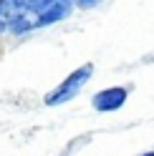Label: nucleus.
Returning a JSON list of instances; mask_svg holds the SVG:
<instances>
[{
	"label": "nucleus",
	"instance_id": "nucleus-1",
	"mask_svg": "<svg viewBox=\"0 0 154 156\" xmlns=\"http://www.w3.org/2000/svg\"><path fill=\"white\" fill-rule=\"evenodd\" d=\"M91 76H94V66H91V63L79 66L73 73H68V76H66V78H63L58 86H56L51 93H46L43 103H46V106H61V103L73 101L76 96L81 93V88H83L86 83H89V78H91Z\"/></svg>",
	"mask_w": 154,
	"mask_h": 156
},
{
	"label": "nucleus",
	"instance_id": "nucleus-2",
	"mask_svg": "<svg viewBox=\"0 0 154 156\" xmlns=\"http://www.w3.org/2000/svg\"><path fill=\"white\" fill-rule=\"evenodd\" d=\"M129 98V91L124 86H111V88H104L99 93H94L91 106L101 113H111V111H119Z\"/></svg>",
	"mask_w": 154,
	"mask_h": 156
},
{
	"label": "nucleus",
	"instance_id": "nucleus-3",
	"mask_svg": "<svg viewBox=\"0 0 154 156\" xmlns=\"http://www.w3.org/2000/svg\"><path fill=\"white\" fill-rule=\"evenodd\" d=\"M73 10V3H53L43 15L35 18V28H46V25H53V23H61L71 15Z\"/></svg>",
	"mask_w": 154,
	"mask_h": 156
},
{
	"label": "nucleus",
	"instance_id": "nucleus-4",
	"mask_svg": "<svg viewBox=\"0 0 154 156\" xmlns=\"http://www.w3.org/2000/svg\"><path fill=\"white\" fill-rule=\"evenodd\" d=\"M23 15H28L25 0H0V20L5 23V28L10 25L13 20L23 18Z\"/></svg>",
	"mask_w": 154,
	"mask_h": 156
},
{
	"label": "nucleus",
	"instance_id": "nucleus-5",
	"mask_svg": "<svg viewBox=\"0 0 154 156\" xmlns=\"http://www.w3.org/2000/svg\"><path fill=\"white\" fill-rule=\"evenodd\" d=\"M5 30H10L13 35H25V33L35 30V20H33L31 15H23V18H18V20H13Z\"/></svg>",
	"mask_w": 154,
	"mask_h": 156
},
{
	"label": "nucleus",
	"instance_id": "nucleus-6",
	"mask_svg": "<svg viewBox=\"0 0 154 156\" xmlns=\"http://www.w3.org/2000/svg\"><path fill=\"white\" fill-rule=\"evenodd\" d=\"M51 5H53V0H25V10H28V15H31L33 20L38 15H43Z\"/></svg>",
	"mask_w": 154,
	"mask_h": 156
},
{
	"label": "nucleus",
	"instance_id": "nucleus-7",
	"mask_svg": "<svg viewBox=\"0 0 154 156\" xmlns=\"http://www.w3.org/2000/svg\"><path fill=\"white\" fill-rule=\"evenodd\" d=\"M76 5H79V8H83V10H91V8H96V5H99V0H76Z\"/></svg>",
	"mask_w": 154,
	"mask_h": 156
},
{
	"label": "nucleus",
	"instance_id": "nucleus-8",
	"mask_svg": "<svg viewBox=\"0 0 154 156\" xmlns=\"http://www.w3.org/2000/svg\"><path fill=\"white\" fill-rule=\"evenodd\" d=\"M53 3H73V0H53Z\"/></svg>",
	"mask_w": 154,
	"mask_h": 156
},
{
	"label": "nucleus",
	"instance_id": "nucleus-9",
	"mask_svg": "<svg viewBox=\"0 0 154 156\" xmlns=\"http://www.w3.org/2000/svg\"><path fill=\"white\" fill-rule=\"evenodd\" d=\"M3 30H5V23H3V20H0V33H3Z\"/></svg>",
	"mask_w": 154,
	"mask_h": 156
},
{
	"label": "nucleus",
	"instance_id": "nucleus-10",
	"mask_svg": "<svg viewBox=\"0 0 154 156\" xmlns=\"http://www.w3.org/2000/svg\"><path fill=\"white\" fill-rule=\"evenodd\" d=\"M141 156H154V151H147V154H141Z\"/></svg>",
	"mask_w": 154,
	"mask_h": 156
}]
</instances>
